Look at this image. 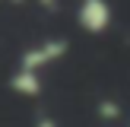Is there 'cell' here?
<instances>
[{
	"instance_id": "obj_1",
	"label": "cell",
	"mask_w": 130,
	"mask_h": 127,
	"mask_svg": "<svg viewBox=\"0 0 130 127\" xmlns=\"http://www.w3.org/2000/svg\"><path fill=\"white\" fill-rule=\"evenodd\" d=\"M67 51H70V44L63 41V38H44V41L32 44L29 51H22L19 67L22 70H35V73H44V70H48L51 64H57Z\"/></svg>"
},
{
	"instance_id": "obj_2",
	"label": "cell",
	"mask_w": 130,
	"mask_h": 127,
	"mask_svg": "<svg viewBox=\"0 0 130 127\" xmlns=\"http://www.w3.org/2000/svg\"><path fill=\"white\" fill-rule=\"evenodd\" d=\"M114 22V10L108 0H79L76 6V25L89 35H105Z\"/></svg>"
},
{
	"instance_id": "obj_3",
	"label": "cell",
	"mask_w": 130,
	"mask_h": 127,
	"mask_svg": "<svg viewBox=\"0 0 130 127\" xmlns=\"http://www.w3.org/2000/svg\"><path fill=\"white\" fill-rule=\"evenodd\" d=\"M10 89H13L16 95L35 99V95H41V89H44V76L35 73V70H22V67H16V73L10 76Z\"/></svg>"
},
{
	"instance_id": "obj_4",
	"label": "cell",
	"mask_w": 130,
	"mask_h": 127,
	"mask_svg": "<svg viewBox=\"0 0 130 127\" xmlns=\"http://www.w3.org/2000/svg\"><path fill=\"white\" fill-rule=\"evenodd\" d=\"M35 127H60V124H57L54 118H38V121H35Z\"/></svg>"
},
{
	"instance_id": "obj_5",
	"label": "cell",
	"mask_w": 130,
	"mask_h": 127,
	"mask_svg": "<svg viewBox=\"0 0 130 127\" xmlns=\"http://www.w3.org/2000/svg\"><path fill=\"white\" fill-rule=\"evenodd\" d=\"M57 3H60V0H38V6H44V10H54Z\"/></svg>"
}]
</instances>
